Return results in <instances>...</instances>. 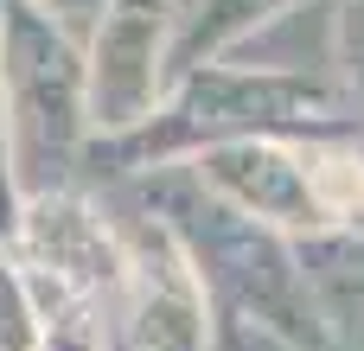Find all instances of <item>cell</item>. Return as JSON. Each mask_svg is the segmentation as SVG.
<instances>
[{"label":"cell","instance_id":"1","mask_svg":"<svg viewBox=\"0 0 364 351\" xmlns=\"http://www.w3.org/2000/svg\"><path fill=\"white\" fill-rule=\"evenodd\" d=\"M352 122V102L333 77H307V70H256V64H192L179 70L173 96L128 134H115V160L147 166V160H173V153H205L224 141H250V134H326Z\"/></svg>","mask_w":364,"mask_h":351},{"label":"cell","instance_id":"2","mask_svg":"<svg viewBox=\"0 0 364 351\" xmlns=\"http://www.w3.org/2000/svg\"><path fill=\"white\" fill-rule=\"evenodd\" d=\"M198 185L237 217L307 243L333 230H364V147L326 134H250L198 153Z\"/></svg>","mask_w":364,"mask_h":351},{"label":"cell","instance_id":"3","mask_svg":"<svg viewBox=\"0 0 364 351\" xmlns=\"http://www.w3.org/2000/svg\"><path fill=\"white\" fill-rule=\"evenodd\" d=\"M96 51H90V122L109 134L141 128L173 77L186 13L173 0H102L96 6Z\"/></svg>","mask_w":364,"mask_h":351},{"label":"cell","instance_id":"4","mask_svg":"<svg viewBox=\"0 0 364 351\" xmlns=\"http://www.w3.org/2000/svg\"><path fill=\"white\" fill-rule=\"evenodd\" d=\"M128 288H134L141 351H211L205 275L173 224H141V237L128 249Z\"/></svg>","mask_w":364,"mask_h":351},{"label":"cell","instance_id":"5","mask_svg":"<svg viewBox=\"0 0 364 351\" xmlns=\"http://www.w3.org/2000/svg\"><path fill=\"white\" fill-rule=\"evenodd\" d=\"M294 6H307V0H198V6L186 13L179 58H173V77H179V70H192V64H218L230 45L256 38L262 26L288 19Z\"/></svg>","mask_w":364,"mask_h":351},{"label":"cell","instance_id":"6","mask_svg":"<svg viewBox=\"0 0 364 351\" xmlns=\"http://www.w3.org/2000/svg\"><path fill=\"white\" fill-rule=\"evenodd\" d=\"M333 83L346 90V102H364V0H339L333 13Z\"/></svg>","mask_w":364,"mask_h":351},{"label":"cell","instance_id":"7","mask_svg":"<svg viewBox=\"0 0 364 351\" xmlns=\"http://www.w3.org/2000/svg\"><path fill=\"white\" fill-rule=\"evenodd\" d=\"M26 6H38V13H58V19H83V13H96L102 0H26Z\"/></svg>","mask_w":364,"mask_h":351}]
</instances>
